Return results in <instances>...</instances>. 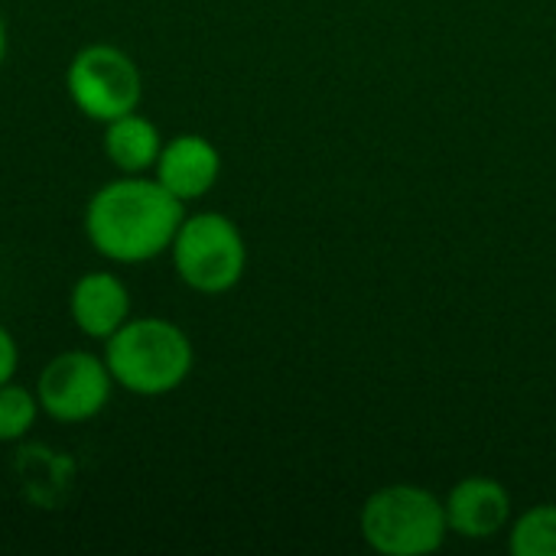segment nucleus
Here are the masks:
<instances>
[{"label": "nucleus", "mask_w": 556, "mask_h": 556, "mask_svg": "<svg viewBox=\"0 0 556 556\" xmlns=\"http://www.w3.org/2000/svg\"><path fill=\"white\" fill-rule=\"evenodd\" d=\"M186 218L179 202L153 173L117 176L98 186L85 205V238L111 264H147L169 254Z\"/></svg>", "instance_id": "nucleus-1"}, {"label": "nucleus", "mask_w": 556, "mask_h": 556, "mask_svg": "<svg viewBox=\"0 0 556 556\" xmlns=\"http://www.w3.org/2000/svg\"><path fill=\"white\" fill-rule=\"evenodd\" d=\"M117 388L137 397H163L182 388L195 368L189 332L166 316H130L101 349Z\"/></svg>", "instance_id": "nucleus-2"}, {"label": "nucleus", "mask_w": 556, "mask_h": 556, "mask_svg": "<svg viewBox=\"0 0 556 556\" xmlns=\"http://www.w3.org/2000/svg\"><path fill=\"white\" fill-rule=\"evenodd\" d=\"M358 531L375 554L430 556L450 538L446 505L424 485H384L365 498Z\"/></svg>", "instance_id": "nucleus-3"}, {"label": "nucleus", "mask_w": 556, "mask_h": 556, "mask_svg": "<svg viewBox=\"0 0 556 556\" xmlns=\"http://www.w3.org/2000/svg\"><path fill=\"white\" fill-rule=\"evenodd\" d=\"M169 257L176 277L192 293L222 296L244 280L248 241L225 212H195L182 218Z\"/></svg>", "instance_id": "nucleus-4"}, {"label": "nucleus", "mask_w": 556, "mask_h": 556, "mask_svg": "<svg viewBox=\"0 0 556 556\" xmlns=\"http://www.w3.org/2000/svg\"><path fill=\"white\" fill-rule=\"evenodd\" d=\"M65 94L75 111L94 124H108L140 108L143 75L130 52L111 42L81 46L65 65Z\"/></svg>", "instance_id": "nucleus-5"}, {"label": "nucleus", "mask_w": 556, "mask_h": 556, "mask_svg": "<svg viewBox=\"0 0 556 556\" xmlns=\"http://www.w3.org/2000/svg\"><path fill=\"white\" fill-rule=\"evenodd\" d=\"M114 388L117 384L108 371L104 355L88 349H65L46 362L33 391L42 417L62 427H78L94 420L108 407Z\"/></svg>", "instance_id": "nucleus-6"}, {"label": "nucleus", "mask_w": 556, "mask_h": 556, "mask_svg": "<svg viewBox=\"0 0 556 556\" xmlns=\"http://www.w3.org/2000/svg\"><path fill=\"white\" fill-rule=\"evenodd\" d=\"M443 505L450 534L463 541H492L511 528V495L492 476L459 479L443 498Z\"/></svg>", "instance_id": "nucleus-7"}, {"label": "nucleus", "mask_w": 556, "mask_h": 556, "mask_svg": "<svg viewBox=\"0 0 556 556\" xmlns=\"http://www.w3.org/2000/svg\"><path fill=\"white\" fill-rule=\"evenodd\" d=\"M153 176L179 199V202H199L205 199L218 176H222V153L205 134H176L163 140V150L156 156Z\"/></svg>", "instance_id": "nucleus-8"}, {"label": "nucleus", "mask_w": 556, "mask_h": 556, "mask_svg": "<svg viewBox=\"0 0 556 556\" xmlns=\"http://www.w3.org/2000/svg\"><path fill=\"white\" fill-rule=\"evenodd\" d=\"M72 326L94 342H108L130 319V290L114 270H88L68 290Z\"/></svg>", "instance_id": "nucleus-9"}, {"label": "nucleus", "mask_w": 556, "mask_h": 556, "mask_svg": "<svg viewBox=\"0 0 556 556\" xmlns=\"http://www.w3.org/2000/svg\"><path fill=\"white\" fill-rule=\"evenodd\" d=\"M101 147H104L108 163L117 173L140 176V173H153L156 156L163 150V134L147 114L130 111V114H121L104 124Z\"/></svg>", "instance_id": "nucleus-10"}, {"label": "nucleus", "mask_w": 556, "mask_h": 556, "mask_svg": "<svg viewBox=\"0 0 556 556\" xmlns=\"http://www.w3.org/2000/svg\"><path fill=\"white\" fill-rule=\"evenodd\" d=\"M508 547L515 556H556L554 502H541L518 515L508 528Z\"/></svg>", "instance_id": "nucleus-11"}, {"label": "nucleus", "mask_w": 556, "mask_h": 556, "mask_svg": "<svg viewBox=\"0 0 556 556\" xmlns=\"http://www.w3.org/2000/svg\"><path fill=\"white\" fill-rule=\"evenodd\" d=\"M39 417L42 410H39L36 391L16 384V378L0 384V443H16L29 437Z\"/></svg>", "instance_id": "nucleus-12"}, {"label": "nucleus", "mask_w": 556, "mask_h": 556, "mask_svg": "<svg viewBox=\"0 0 556 556\" xmlns=\"http://www.w3.org/2000/svg\"><path fill=\"white\" fill-rule=\"evenodd\" d=\"M20 371V345L13 339V332L0 323V384L13 381Z\"/></svg>", "instance_id": "nucleus-13"}, {"label": "nucleus", "mask_w": 556, "mask_h": 556, "mask_svg": "<svg viewBox=\"0 0 556 556\" xmlns=\"http://www.w3.org/2000/svg\"><path fill=\"white\" fill-rule=\"evenodd\" d=\"M7 49H10V33H7V20H3V13H0V68H3V62H7Z\"/></svg>", "instance_id": "nucleus-14"}]
</instances>
